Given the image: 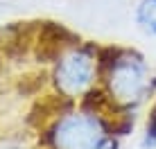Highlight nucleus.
I'll return each instance as SVG.
<instances>
[{"label":"nucleus","instance_id":"7ed1b4c3","mask_svg":"<svg viewBox=\"0 0 156 149\" xmlns=\"http://www.w3.org/2000/svg\"><path fill=\"white\" fill-rule=\"evenodd\" d=\"M102 61L93 47H73L57 59L52 81L57 93L70 102H84L93 90H98Z\"/></svg>","mask_w":156,"mask_h":149},{"label":"nucleus","instance_id":"f03ea898","mask_svg":"<svg viewBox=\"0 0 156 149\" xmlns=\"http://www.w3.org/2000/svg\"><path fill=\"white\" fill-rule=\"evenodd\" d=\"M113 136V124L98 109L82 106L59 115L45 131L48 149H100Z\"/></svg>","mask_w":156,"mask_h":149},{"label":"nucleus","instance_id":"423d86ee","mask_svg":"<svg viewBox=\"0 0 156 149\" xmlns=\"http://www.w3.org/2000/svg\"><path fill=\"white\" fill-rule=\"evenodd\" d=\"M100 149H118V138H115V136H111L109 140H106L104 145L100 147Z\"/></svg>","mask_w":156,"mask_h":149},{"label":"nucleus","instance_id":"20e7f679","mask_svg":"<svg viewBox=\"0 0 156 149\" xmlns=\"http://www.w3.org/2000/svg\"><path fill=\"white\" fill-rule=\"evenodd\" d=\"M136 20L147 34L156 36V0H143V2L138 5Z\"/></svg>","mask_w":156,"mask_h":149},{"label":"nucleus","instance_id":"f257e3e1","mask_svg":"<svg viewBox=\"0 0 156 149\" xmlns=\"http://www.w3.org/2000/svg\"><path fill=\"white\" fill-rule=\"evenodd\" d=\"M156 77L138 52H118L106 61L104 99L113 111L131 113L154 95Z\"/></svg>","mask_w":156,"mask_h":149},{"label":"nucleus","instance_id":"39448f33","mask_svg":"<svg viewBox=\"0 0 156 149\" xmlns=\"http://www.w3.org/2000/svg\"><path fill=\"white\" fill-rule=\"evenodd\" d=\"M0 149H36L27 138L20 136H5L0 138Z\"/></svg>","mask_w":156,"mask_h":149}]
</instances>
